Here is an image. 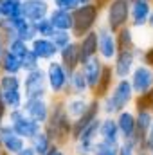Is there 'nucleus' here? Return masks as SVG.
<instances>
[{
    "mask_svg": "<svg viewBox=\"0 0 153 155\" xmlns=\"http://www.w3.org/2000/svg\"><path fill=\"white\" fill-rule=\"evenodd\" d=\"M142 63L153 67V45H150L148 49H144V58H142Z\"/></svg>",
    "mask_w": 153,
    "mask_h": 155,
    "instance_id": "obj_42",
    "label": "nucleus"
},
{
    "mask_svg": "<svg viewBox=\"0 0 153 155\" xmlns=\"http://www.w3.org/2000/svg\"><path fill=\"white\" fill-rule=\"evenodd\" d=\"M5 121H7V123L13 126V130H15L20 137H24L27 143H29L36 134H40V132L43 130V124H40V123H36V121H33L31 117L22 110V108L9 110L7 116H5Z\"/></svg>",
    "mask_w": 153,
    "mask_h": 155,
    "instance_id": "obj_6",
    "label": "nucleus"
},
{
    "mask_svg": "<svg viewBox=\"0 0 153 155\" xmlns=\"http://www.w3.org/2000/svg\"><path fill=\"white\" fill-rule=\"evenodd\" d=\"M130 2H137V0H130Z\"/></svg>",
    "mask_w": 153,
    "mask_h": 155,
    "instance_id": "obj_50",
    "label": "nucleus"
},
{
    "mask_svg": "<svg viewBox=\"0 0 153 155\" xmlns=\"http://www.w3.org/2000/svg\"><path fill=\"white\" fill-rule=\"evenodd\" d=\"M7 51V40H5V36L0 33V58H2V54Z\"/></svg>",
    "mask_w": 153,
    "mask_h": 155,
    "instance_id": "obj_45",
    "label": "nucleus"
},
{
    "mask_svg": "<svg viewBox=\"0 0 153 155\" xmlns=\"http://www.w3.org/2000/svg\"><path fill=\"white\" fill-rule=\"evenodd\" d=\"M22 67H24V74H25V72H31V71H36L40 67H43V63L40 61V58L33 52V51H29V52L22 58Z\"/></svg>",
    "mask_w": 153,
    "mask_h": 155,
    "instance_id": "obj_35",
    "label": "nucleus"
},
{
    "mask_svg": "<svg viewBox=\"0 0 153 155\" xmlns=\"http://www.w3.org/2000/svg\"><path fill=\"white\" fill-rule=\"evenodd\" d=\"M105 67H106V63H105L99 56H94V58H90L88 61L81 63V71H83V74L86 78V83H88V87H90V94L97 88V85H99V81H101V76H103V72H105Z\"/></svg>",
    "mask_w": 153,
    "mask_h": 155,
    "instance_id": "obj_15",
    "label": "nucleus"
},
{
    "mask_svg": "<svg viewBox=\"0 0 153 155\" xmlns=\"http://www.w3.org/2000/svg\"><path fill=\"white\" fill-rule=\"evenodd\" d=\"M146 27H150L153 31V11H151V15H150V18H148V24H146Z\"/></svg>",
    "mask_w": 153,
    "mask_h": 155,
    "instance_id": "obj_46",
    "label": "nucleus"
},
{
    "mask_svg": "<svg viewBox=\"0 0 153 155\" xmlns=\"http://www.w3.org/2000/svg\"><path fill=\"white\" fill-rule=\"evenodd\" d=\"M0 144H2V150L5 155H18V152L27 144V141L24 137H20L13 126L5 121L0 128Z\"/></svg>",
    "mask_w": 153,
    "mask_h": 155,
    "instance_id": "obj_12",
    "label": "nucleus"
},
{
    "mask_svg": "<svg viewBox=\"0 0 153 155\" xmlns=\"http://www.w3.org/2000/svg\"><path fill=\"white\" fill-rule=\"evenodd\" d=\"M150 155H153V150H151V152H150Z\"/></svg>",
    "mask_w": 153,
    "mask_h": 155,
    "instance_id": "obj_49",
    "label": "nucleus"
},
{
    "mask_svg": "<svg viewBox=\"0 0 153 155\" xmlns=\"http://www.w3.org/2000/svg\"><path fill=\"white\" fill-rule=\"evenodd\" d=\"M9 20H11V24H13V27H15L16 36L22 38V40H25L27 43H31L33 40L38 36L36 31H34V24L29 22L27 18H24V16H16V18H9Z\"/></svg>",
    "mask_w": 153,
    "mask_h": 155,
    "instance_id": "obj_23",
    "label": "nucleus"
},
{
    "mask_svg": "<svg viewBox=\"0 0 153 155\" xmlns=\"http://www.w3.org/2000/svg\"><path fill=\"white\" fill-rule=\"evenodd\" d=\"M130 83L133 87L135 96H142L150 92L153 88V67L146 63H137L130 76Z\"/></svg>",
    "mask_w": 153,
    "mask_h": 155,
    "instance_id": "obj_10",
    "label": "nucleus"
},
{
    "mask_svg": "<svg viewBox=\"0 0 153 155\" xmlns=\"http://www.w3.org/2000/svg\"><path fill=\"white\" fill-rule=\"evenodd\" d=\"M58 60L72 72L81 67V58H79V45H77V40H74L70 45H67L65 49L60 51V56Z\"/></svg>",
    "mask_w": 153,
    "mask_h": 155,
    "instance_id": "obj_22",
    "label": "nucleus"
},
{
    "mask_svg": "<svg viewBox=\"0 0 153 155\" xmlns=\"http://www.w3.org/2000/svg\"><path fill=\"white\" fill-rule=\"evenodd\" d=\"M74 13V27H72V35L74 38L79 40L85 35H88L90 31H96L97 25L103 20V9L94 2L88 5H81L77 7Z\"/></svg>",
    "mask_w": 153,
    "mask_h": 155,
    "instance_id": "obj_4",
    "label": "nucleus"
},
{
    "mask_svg": "<svg viewBox=\"0 0 153 155\" xmlns=\"http://www.w3.org/2000/svg\"><path fill=\"white\" fill-rule=\"evenodd\" d=\"M7 51H11L13 54H16L18 58H24L29 51H31V43H27L25 40H22V38H13V40H9L7 41Z\"/></svg>",
    "mask_w": 153,
    "mask_h": 155,
    "instance_id": "obj_32",
    "label": "nucleus"
},
{
    "mask_svg": "<svg viewBox=\"0 0 153 155\" xmlns=\"http://www.w3.org/2000/svg\"><path fill=\"white\" fill-rule=\"evenodd\" d=\"M151 2H153V0H151Z\"/></svg>",
    "mask_w": 153,
    "mask_h": 155,
    "instance_id": "obj_55",
    "label": "nucleus"
},
{
    "mask_svg": "<svg viewBox=\"0 0 153 155\" xmlns=\"http://www.w3.org/2000/svg\"><path fill=\"white\" fill-rule=\"evenodd\" d=\"M97 40H99V58L105 63H112L115 56L119 54V45H117V36L112 29H108L103 22L97 25Z\"/></svg>",
    "mask_w": 153,
    "mask_h": 155,
    "instance_id": "obj_8",
    "label": "nucleus"
},
{
    "mask_svg": "<svg viewBox=\"0 0 153 155\" xmlns=\"http://www.w3.org/2000/svg\"><path fill=\"white\" fill-rule=\"evenodd\" d=\"M114 83H115V76H114V71H112V65H108V63H106L105 72H103V76H101V81H99L97 88L92 92V97L103 99L105 96H108V94H110V90H112Z\"/></svg>",
    "mask_w": 153,
    "mask_h": 155,
    "instance_id": "obj_25",
    "label": "nucleus"
},
{
    "mask_svg": "<svg viewBox=\"0 0 153 155\" xmlns=\"http://www.w3.org/2000/svg\"><path fill=\"white\" fill-rule=\"evenodd\" d=\"M50 108H52V97H38V99H25L22 110L31 117L33 121H36L40 124L45 126V123L49 121L50 116Z\"/></svg>",
    "mask_w": 153,
    "mask_h": 155,
    "instance_id": "obj_9",
    "label": "nucleus"
},
{
    "mask_svg": "<svg viewBox=\"0 0 153 155\" xmlns=\"http://www.w3.org/2000/svg\"><path fill=\"white\" fill-rule=\"evenodd\" d=\"M22 78H24V96H25V99L50 97L45 67H40V69L31 71V72H25V74H22Z\"/></svg>",
    "mask_w": 153,
    "mask_h": 155,
    "instance_id": "obj_7",
    "label": "nucleus"
},
{
    "mask_svg": "<svg viewBox=\"0 0 153 155\" xmlns=\"http://www.w3.org/2000/svg\"><path fill=\"white\" fill-rule=\"evenodd\" d=\"M9 108L4 101V96H2V90H0V123H5V116H7Z\"/></svg>",
    "mask_w": 153,
    "mask_h": 155,
    "instance_id": "obj_41",
    "label": "nucleus"
},
{
    "mask_svg": "<svg viewBox=\"0 0 153 155\" xmlns=\"http://www.w3.org/2000/svg\"><path fill=\"white\" fill-rule=\"evenodd\" d=\"M0 76H2V71H0Z\"/></svg>",
    "mask_w": 153,
    "mask_h": 155,
    "instance_id": "obj_52",
    "label": "nucleus"
},
{
    "mask_svg": "<svg viewBox=\"0 0 153 155\" xmlns=\"http://www.w3.org/2000/svg\"><path fill=\"white\" fill-rule=\"evenodd\" d=\"M52 41L56 43V47L61 51V49H65L67 45H70L72 41H74V35H72V31H54V35H52Z\"/></svg>",
    "mask_w": 153,
    "mask_h": 155,
    "instance_id": "obj_33",
    "label": "nucleus"
},
{
    "mask_svg": "<svg viewBox=\"0 0 153 155\" xmlns=\"http://www.w3.org/2000/svg\"><path fill=\"white\" fill-rule=\"evenodd\" d=\"M31 51L38 56L41 63H49L52 60H58L60 56V49L56 47V43L50 38H43V36H36L31 41Z\"/></svg>",
    "mask_w": 153,
    "mask_h": 155,
    "instance_id": "obj_14",
    "label": "nucleus"
},
{
    "mask_svg": "<svg viewBox=\"0 0 153 155\" xmlns=\"http://www.w3.org/2000/svg\"><path fill=\"white\" fill-rule=\"evenodd\" d=\"M0 20H2V15H0Z\"/></svg>",
    "mask_w": 153,
    "mask_h": 155,
    "instance_id": "obj_53",
    "label": "nucleus"
},
{
    "mask_svg": "<svg viewBox=\"0 0 153 155\" xmlns=\"http://www.w3.org/2000/svg\"><path fill=\"white\" fill-rule=\"evenodd\" d=\"M119 150V144H112L108 141H103V139H97V143L94 144V153L92 155H108Z\"/></svg>",
    "mask_w": 153,
    "mask_h": 155,
    "instance_id": "obj_37",
    "label": "nucleus"
},
{
    "mask_svg": "<svg viewBox=\"0 0 153 155\" xmlns=\"http://www.w3.org/2000/svg\"><path fill=\"white\" fill-rule=\"evenodd\" d=\"M47 155H69L67 153V150H65V146H60V144H54L52 146V150L49 152Z\"/></svg>",
    "mask_w": 153,
    "mask_h": 155,
    "instance_id": "obj_43",
    "label": "nucleus"
},
{
    "mask_svg": "<svg viewBox=\"0 0 153 155\" xmlns=\"http://www.w3.org/2000/svg\"><path fill=\"white\" fill-rule=\"evenodd\" d=\"M133 108H148L153 110V88L150 92L142 94V96H135V101H133Z\"/></svg>",
    "mask_w": 153,
    "mask_h": 155,
    "instance_id": "obj_36",
    "label": "nucleus"
},
{
    "mask_svg": "<svg viewBox=\"0 0 153 155\" xmlns=\"http://www.w3.org/2000/svg\"><path fill=\"white\" fill-rule=\"evenodd\" d=\"M99 139L108 141L112 144H121L122 137L117 126V119L115 116H103L101 117V124H99Z\"/></svg>",
    "mask_w": 153,
    "mask_h": 155,
    "instance_id": "obj_19",
    "label": "nucleus"
},
{
    "mask_svg": "<svg viewBox=\"0 0 153 155\" xmlns=\"http://www.w3.org/2000/svg\"><path fill=\"white\" fill-rule=\"evenodd\" d=\"M34 31H36V35L38 36H43V38H52V35H54V25H52V22L49 20V16L47 18H43V20H38V22H34Z\"/></svg>",
    "mask_w": 153,
    "mask_h": 155,
    "instance_id": "obj_34",
    "label": "nucleus"
},
{
    "mask_svg": "<svg viewBox=\"0 0 153 155\" xmlns=\"http://www.w3.org/2000/svg\"><path fill=\"white\" fill-rule=\"evenodd\" d=\"M49 20L52 22L56 31H72V27H74V13L72 11L52 7L49 13Z\"/></svg>",
    "mask_w": 153,
    "mask_h": 155,
    "instance_id": "obj_21",
    "label": "nucleus"
},
{
    "mask_svg": "<svg viewBox=\"0 0 153 155\" xmlns=\"http://www.w3.org/2000/svg\"><path fill=\"white\" fill-rule=\"evenodd\" d=\"M79 45V58L81 63L88 61L94 56H99V40H97V31H90L88 35H85L83 38L77 40Z\"/></svg>",
    "mask_w": 153,
    "mask_h": 155,
    "instance_id": "obj_18",
    "label": "nucleus"
},
{
    "mask_svg": "<svg viewBox=\"0 0 153 155\" xmlns=\"http://www.w3.org/2000/svg\"><path fill=\"white\" fill-rule=\"evenodd\" d=\"M99 101H101V114L103 116H117L119 112L133 107L135 92H133V87L130 83V78L115 79L110 94Z\"/></svg>",
    "mask_w": 153,
    "mask_h": 155,
    "instance_id": "obj_2",
    "label": "nucleus"
},
{
    "mask_svg": "<svg viewBox=\"0 0 153 155\" xmlns=\"http://www.w3.org/2000/svg\"><path fill=\"white\" fill-rule=\"evenodd\" d=\"M4 155H5V153H4Z\"/></svg>",
    "mask_w": 153,
    "mask_h": 155,
    "instance_id": "obj_54",
    "label": "nucleus"
},
{
    "mask_svg": "<svg viewBox=\"0 0 153 155\" xmlns=\"http://www.w3.org/2000/svg\"><path fill=\"white\" fill-rule=\"evenodd\" d=\"M142 150H144V152H148V153L153 150V124H151V128H150V132L146 134V137H144Z\"/></svg>",
    "mask_w": 153,
    "mask_h": 155,
    "instance_id": "obj_40",
    "label": "nucleus"
},
{
    "mask_svg": "<svg viewBox=\"0 0 153 155\" xmlns=\"http://www.w3.org/2000/svg\"><path fill=\"white\" fill-rule=\"evenodd\" d=\"M52 7H58V9H65V11H76L79 7V2L77 0H50Z\"/></svg>",
    "mask_w": 153,
    "mask_h": 155,
    "instance_id": "obj_39",
    "label": "nucleus"
},
{
    "mask_svg": "<svg viewBox=\"0 0 153 155\" xmlns=\"http://www.w3.org/2000/svg\"><path fill=\"white\" fill-rule=\"evenodd\" d=\"M0 155H4V150H2V144H0Z\"/></svg>",
    "mask_w": 153,
    "mask_h": 155,
    "instance_id": "obj_48",
    "label": "nucleus"
},
{
    "mask_svg": "<svg viewBox=\"0 0 153 155\" xmlns=\"http://www.w3.org/2000/svg\"><path fill=\"white\" fill-rule=\"evenodd\" d=\"M153 11L151 0H137L132 2V11H130V25L133 29H142L148 24V18Z\"/></svg>",
    "mask_w": 153,
    "mask_h": 155,
    "instance_id": "obj_16",
    "label": "nucleus"
},
{
    "mask_svg": "<svg viewBox=\"0 0 153 155\" xmlns=\"http://www.w3.org/2000/svg\"><path fill=\"white\" fill-rule=\"evenodd\" d=\"M130 0H108L106 7L103 9V24L114 33H119L122 27L130 25Z\"/></svg>",
    "mask_w": 153,
    "mask_h": 155,
    "instance_id": "obj_5",
    "label": "nucleus"
},
{
    "mask_svg": "<svg viewBox=\"0 0 153 155\" xmlns=\"http://www.w3.org/2000/svg\"><path fill=\"white\" fill-rule=\"evenodd\" d=\"M115 36H117L119 51H132V49H135V47H137L135 33H133V27H132V25L122 27L119 33H115Z\"/></svg>",
    "mask_w": 153,
    "mask_h": 155,
    "instance_id": "obj_29",
    "label": "nucleus"
},
{
    "mask_svg": "<svg viewBox=\"0 0 153 155\" xmlns=\"http://www.w3.org/2000/svg\"><path fill=\"white\" fill-rule=\"evenodd\" d=\"M139 155H150V153H148V152H142V150H141V152H139Z\"/></svg>",
    "mask_w": 153,
    "mask_h": 155,
    "instance_id": "obj_47",
    "label": "nucleus"
},
{
    "mask_svg": "<svg viewBox=\"0 0 153 155\" xmlns=\"http://www.w3.org/2000/svg\"><path fill=\"white\" fill-rule=\"evenodd\" d=\"M45 2H50V0H45Z\"/></svg>",
    "mask_w": 153,
    "mask_h": 155,
    "instance_id": "obj_51",
    "label": "nucleus"
},
{
    "mask_svg": "<svg viewBox=\"0 0 153 155\" xmlns=\"http://www.w3.org/2000/svg\"><path fill=\"white\" fill-rule=\"evenodd\" d=\"M45 74H47L50 97H69L70 96V74L72 72L60 60H52L45 63Z\"/></svg>",
    "mask_w": 153,
    "mask_h": 155,
    "instance_id": "obj_3",
    "label": "nucleus"
},
{
    "mask_svg": "<svg viewBox=\"0 0 153 155\" xmlns=\"http://www.w3.org/2000/svg\"><path fill=\"white\" fill-rule=\"evenodd\" d=\"M22 2L24 0H0V15H2V18L22 16Z\"/></svg>",
    "mask_w": 153,
    "mask_h": 155,
    "instance_id": "obj_30",
    "label": "nucleus"
},
{
    "mask_svg": "<svg viewBox=\"0 0 153 155\" xmlns=\"http://www.w3.org/2000/svg\"><path fill=\"white\" fill-rule=\"evenodd\" d=\"M18 155H38V153H36V152H34V148H33V146L27 143V144H25V146H24V148L18 152Z\"/></svg>",
    "mask_w": 153,
    "mask_h": 155,
    "instance_id": "obj_44",
    "label": "nucleus"
},
{
    "mask_svg": "<svg viewBox=\"0 0 153 155\" xmlns=\"http://www.w3.org/2000/svg\"><path fill=\"white\" fill-rule=\"evenodd\" d=\"M29 144L34 148V152L38 155H47L50 150H52V146L56 144L54 141H52V137L45 132V130H41L40 134H36L31 141H29Z\"/></svg>",
    "mask_w": 153,
    "mask_h": 155,
    "instance_id": "obj_28",
    "label": "nucleus"
},
{
    "mask_svg": "<svg viewBox=\"0 0 153 155\" xmlns=\"http://www.w3.org/2000/svg\"><path fill=\"white\" fill-rule=\"evenodd\" d=\"M137 63L139 61H137V56H135L133 49L132 51H119V54L115 56V60L110 63L115 79H126V78H130Z\"/></svg>",
    "mask_w": 153,
    "mask_h": 155,
    "instance_id": "obj_11",
    "label": "nucleus"
},
{
    "mask_svg": "<svg viewBox=\"0 0 153 155\" xmlns=\"http://www.w3.org/2000/svg\"><path fill=\"white\" fill-rule=\"evenodd\" d=\"M70 96H92L81 67L72 71V74H70Z\"/></svg>",
    "mask_w": 153,
    "mask_h": 155,
    "instance_id": "obj_26",
    "label": "nucleus"
},
{
    "mask_svg": "<svg viewBox=\"0 0 153 155\" xmlns=\"http://www.w3.org/2000/svg\"><path fill=\"white\" fill-rule=\"evenodd\" d=\"M43 130L60 146L72 143V119L65 110V97H52V108Z\"/></svg>",
    "mask_w": 153,
    "mask_h": 155,
    "instance_id": "obj_1",
    "label": "nucleus"
},
{
    "mask_svg": "<svg viewBox=\"0 0 153 155\" xmlns=\"http://www.w3.org/2000/svg\"><path fill=\"white\" fill-rule=\"evenodd\" d=\"M135 110V108H133ZM135 117H137V137L144 139L146 134L150 132L153 124V110L148 108H137L135 110Z\"/></svg>",
    "mask_w": 153,
    "mask_h": 155,
    "instance_id": "obj_27",
    "label": "nucleus"
},
{
    "mask_svg": "<svg viewBox=\"0 0 153 155\" xmlns=\"http://www.w3.org/2000/svg\"><path fill=\"white\" fill-rule=\"evenodd\" d=\"M50 9H52V4L45 0H24L22 2V16L33 24L47 18Z\"/></svg>",
    "mask_w": 153,
    "mask_h": 155,
    "instance_id": "obj_13",
    "label": "nucleus"
},
{
    "mask_svg": "<svg viewBox=\"0 0 153 155\" xmlns=\"http://www.w3.org/2000/svg\"><path fill=\"white\" fill-rule=\"evenodd\" d=\"M0 71L2 74H24L22 58H18L11 51H5L0 58Z\"/></svg>",
    "mask_w": 153,
    "mask_h": 155,
    "instance_id": "obj_24",
    "label": "nucleus"
},
{
    "mask_svg": "<svg viewBox=\"0 0 153 155\" xmlns=\"http://www.w3.org/2000/svg\"><path fill=\"white\" fill-rule=\"evenodd\" d=\"M115 119H117V126H119L122 139H135L137 137V117H135L133 107L119 112Z\"/></svg>",
    "mask_w": 153,
    "mask_h": 155,
    "instance_id": "obj_17",
    "label": "nucleus"
},
{
    "mask_svg": "<svg viewBox=\"0 0 153 155\" xmlns=\"http://www.w3.org/2000/svg\"><path fill=\"white\" fill-rule=\"evenodd\" d=\"M0 33L5 36L7 41H9V40H13V38H16L15 27H13V24H11V20H9V18H2V20H0Z\"/></svg>",
    "mask_w": 153,
    "mask_h": 155,
    "instance_id": "obj_38",
    "label": "nucleus"
},
{
    "mask_svg": "<svg viewBox=\"0 0 153 155\" xmlns=\"http://www.w3.org/2000/svg\"><path fill=\"white\" fill-rule=\"evenodd\" d=\"M2 96H4V101H5V105H7L9 110H16V108H22V107H24V101H25L24 88L2 92Z\"/></svg>",
    "mask_w": 153,
    "mask_h": 155,
    "instance_id": "obj_31",
    "label": "nucleus"
},
{
    "mask_svg": "<svg viewBox=\"0 0 153 155\" xmlns=\"http://www.w3.org/2000/svg\"><path fill=\"white\" fill-rule=\"evenodd\" d=\"M92 103V96H69L65 97V110L72 121H76L83 116Z\"/></svg>",
    "mask_w": 153,
    "mask_h": 155,
    "instance_id": "obj_20",
    "label": "nucleus"
}]
</instances>
